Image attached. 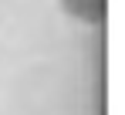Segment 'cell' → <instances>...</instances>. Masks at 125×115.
I'll use <instances>...</instances> for the list:
<instances>
[{
    "label": "cell",
    "mask_w": 125,
    "mask_h": 115,
    "mask_svg": "<svg viewBox=\"0 0 125 115\" xmlns=\"http://www.w3.org/2000/svg\"><path fill=\"white\" fill-rule=\"evenodd\" d=\"M64 14L84 20V24H102L105 20V0H61Z\"/></svg>",
    "instance_id": "1"
}]
</instances>
